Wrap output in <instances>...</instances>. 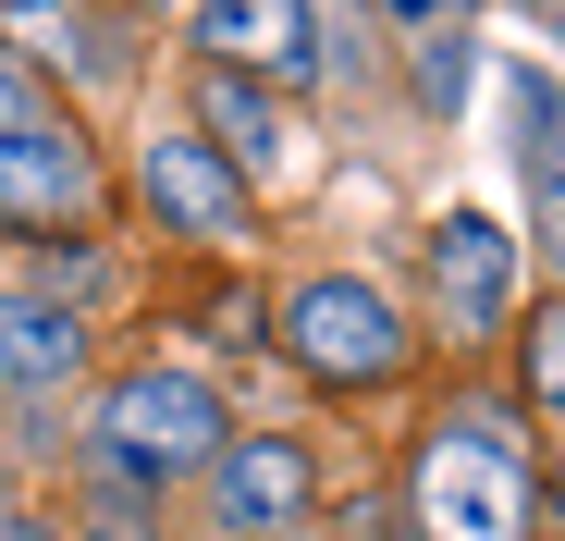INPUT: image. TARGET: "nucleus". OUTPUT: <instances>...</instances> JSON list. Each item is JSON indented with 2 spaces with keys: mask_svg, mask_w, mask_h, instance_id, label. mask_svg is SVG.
<instances>
[{
  "mask_svg": "<svg viewBox=\"0 0 565 541\" xmlns=\"http://www.w3.org/2000/svg\"><path fill=\"white\" fill-rule=\"evenodd\" d=\"M99 198V160H86L74 124H38V136H0V222H62Z\"/></svg>",
  "mask_w": 565,
  "mask_h": 541,
  "instance_id": "0eeeda50",
  "label": "nucleus"
},
{
  "mask_svg": "<svg viewBox=\"0 0 565 541\" xmlns=\"http://www.w3.org/2000/svg\"><path fill=\"white\" fill-rule=\"evenodd\" d=\"M198 38H210L222 74H308L320 62V13L308 0H210Z\"/></svg>",
  "mask_w": 565,
  "mask_h": 541,
  "instance_id": "6e6552de",
  "label": "nucleus"
},
{
  "mask_svg": "<svg viewBox=\"0 0 565 541\" xmlns=\"http://www.w3.org/2000/svg\"><path fill=\"white\" fill-rule=\"evenodd\" d=\"M198 124H210V148H222L234 172H282V160H296L282 99H270V86H246V74H222V62H210V86H198Z\"/></svg>",
  "mask_w": 565,
  "mask_h": 541,
  "instance_id": "9b49d317",
  "label": "nucleus"
},
{
  "mask_svg": "<svg viewBox=\"0 0 565 541\" xmlns=\"http://www.w3.org/2000/svg\"><path fill=\"white\" fill-rule=\"evenodd\" d=\"M418 99H430V112H455V99H467V38H443V25L418 38Z\"/></svg>",
  "mask_w": 565,
  "mask_h": 541,
  "instance_id": "4468645a",
  "label": "nucleus"
},
{
  "mask_svg": "<svg viewBox=\"0 0 565 541\" xmlns=\"http://www.w3.org/2000/svg\"><path fill=\"white\" fill-rule=\"evenodd\" d=\"M418 541H529V456L504 406H455L418 443Z\"/></svg>",
  "mask_w": 565,
  "mask_h": 541,
  "instance_id": "f257e3e1",
  "label": "nucleus"
},
{
  "mask_svg": "<svg viewBox=\"0 0 565 541\" xmlns=\"http://www.w3.org/2000/svg\"><path fill=\"white\" fill-rule=\"evenodd\" d=\"M74 370H86V320L50 308L38 284L0 296V382H13V394H50V382H74Z\"/></svg>",
  "mask_w": 565,
  "mask_h": 541,
  "instance_id": "9d476101",
  "label": "nucleus"
},
{
  "mask_svg": "<svg viewBox=\"0 0 565 541\" xmlns=\"http://www.w3.org/2000/svg\"><path fill=\"white\" fill-rule=\"evenodd\" d=\"M529 406H553V418H565V296L529 320Z\"/></svg>",
  "mask_w": 565,
  "mask_h": 541,
  "instance_id": "ddd939ff",
  "label": "nucleus"
},
{
  "mask_svg": "<svg viewBox=\"0 0 565 541\" xmlns=\"http://www.w3.org/2000/svg\"><path fill=\"white\" fill-rule=\"evenodd\" d=\"M99 284H111V270L86 258V246H50V258H38V296H50V308H86Z\"/></svg>",
  "mask_w": 565,
  "mask_h": 541,
  "instance_id": "2eb2a0df",
  "label": "nucleus"
},
{
  "mask_svg": "<svg viewBox=\"0 0 565 541\" xmlns=\"http://www.w3.org/2000/svg\"><path fill=\"white\" fill-rule=\"evenodd\" d=\"M222 443L234 431L198 370H124L99 394V468H124V480H198V468H222Z\"/></svg>",
  "mask_w": 565,
  "mask_h": 541,
  "instance_id": "f03ea898",
  "label": "nucleus"
},
{
  "mask_svg": "<svg viewBox=\"0 0 565 541\" xmlns=\"http://www.w3.org/2000/svg\"><path fill=\"white\" fill-rule=\"evenodd\" d=\"M308 492H320V480H308V443H282V431H234V443H222V468H210V517L246 529V541L296 529Z\"/></svg>",
  "mask_w": 565,
  "mask_h": 541,
  "instance_id": "39448f33",
  "label": "nucleus"
},
{
  "mask_svg": "<svg viewBox=\"0 0 565 541\" xmlns=\"http://www.w3.org/2000/svg\"><path fill=\"white\" fill-rule=\"evenodd\" d=\"M0 541H50V529H38V517H0Z\"/></svg>",
  "mask_w": 565,
  "mask_h": 541,
  "instance_id": "f3484780",
  "label": "nucleus"
},
{
  "mask_svg": "<svg viewBox=\"0 0 565 541\" xmlns=\"http://www.w3.org/2000/svg\"><path fill=\"white\" fill-rule=\"evenodd\" d=\"M553 517H565V480H553Z\"/></svg>",
  "mask_w": 565,
  "mask_h": 541,
  "instance_id": "6ab92c4d",
  "label": "nucleus"
},
{
  "mask_svg": "<svg viewBox=\"0 0 565 541\" xmlns=\"http://www.w3.org/2000/svg\"><path fill=\"white\" fill-rule=\"evenodd\" d=\"M553 25H565V0H553Z\"/></svg>",
  "mask_w": 565,
  "mask_h": 541,
  "instance_id": "aec40b11",
  "label": "nucleus"
},
{
  "mask_svg": "<svg viewBox=\"0 0 565 541\" xmlns=\"http://www.w3.org/2000/svg\"><path fill=\"white\" fill-rule=\"evenodd\" d=\"M136 185H148V210H160L172 234H198V246H234V234H246V172H234L210 136H148Z\"/></svg>",
  "mask_w": 565,
  "mask_h": 541,
  "instance_id": "20e7f679",
  "label": "nucleus"
},
{
  "mask_svg": "<svg viewBox=\"0 0 565 541\" xmlns=\"http://www.w3.org/2000/svg\"><path fill=\"white\" fill-rule=\"evenodd\" d=\"M13 62L38 74V62H74L86 86H124L136 74V50H124V25L99 13V0H13Z\"/></svg>",
  "mask_w": 565,
  "mask_h": 541,
  "instance_id": "1a4fd4ad",
  "label": "nucleus"
},
{
  "mask_svg": "<svg viewBox=\"0 0 565 541\" xmlns=\"http://www.w3.org/2000/svg\"><path fill=\"white\" fill-rule=\"evenodd\" d=\"M516 136H529V210L565 246V99H553L541 74H516Z\"/></svg>",
  "mask_w": 565,
  "mask_h": 541,
  "instance_id": "f8f14e48",
  "label": "nucleus"
},
{
  "mask_svg": "<svg viewBox=\"0 0 565 541\" xmlns=\"http://www.w3.org/2000/svg\"><path fill=\"white\" fill-rule=\"evenodd\" d=\"M394 13H406V25H430V0H394Z\"/></svg>",
  "mask_w": 565,
  "mask_h": 541,
  "instance_id": "a211bd4d",
  "label": "nucleus"
},
{
  "mask_svg": "<svg viewBox=\"0 0 565 541\" xmlns=\"http://www.w3.org/2000/svg\"><path fill=\"white\" fill-rule=\"evenodd\" d=\"M38 124H50V112H38V74L0 50V136H38Z\"/></svg>",
  "mask_w": 565,
  "mask_h": 541,
  "instance_id": "dca6fc26",
  "label": "nucleus"
},
{
  "mask_svg": "<svg viewBox=\"0 0 565 541\" xmlns=\"http://www.w3.org/2000/svg\"><path fill=\"white\" fill-rule=\"evenodd\" d=\"M282 344H296L308 382H394L406 370V320L382 284H356V270H320V284H296V308H282Z\"/></svg>",
  "mask_w": 565,
  "mask_h": 541,
  "instance_id": "7ed1b4c3",
  "label": "nucleus"
},
{
  "mask_svg": "<svg viewBox=\"0 0 565 541\" xmlns=\"http://www.w3.org/2000/svg\"><path fill=\"white\" fill-rule=\"evenodd\" d=\"M430 296H443L455 332H492V320L516 308V234L480 222V210H443V222H430Z\"/></svg>",
  "mask_w": 565,
  "mask_h": 541,
  "instance_id": "423d86ee",
  "label": "nucleus"
}]
</instances>
